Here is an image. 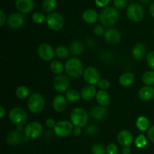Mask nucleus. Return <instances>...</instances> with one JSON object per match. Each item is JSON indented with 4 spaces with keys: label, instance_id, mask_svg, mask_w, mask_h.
<instances>
[{
    "label": "nucleus",
    "instance_id": "f257e3e1",
    "mask_svg": "<svg viewBox=\"0 0 154 154\" xmlns=\"http://www.w3.org/2000/svg\"><path fill=\"white\" fill-rule=\"evenodd\" d=\"M120 18V14L117 8L113 7H107L102 11L99 16V20L102 25L111 26L117 23Z\"/></svg>",
    "mask_w": 154,
    "mask_h": 154
},
{
    "label": "nucleus",
    "instance_id": "f03ea898",
    "mask_svg": "<svg viewBox=\"0 0 154 154\" xmlns=\"http://www.w3.org/2000/svg\"><path fill=\"white\" fill-rule=\"evenodd\" d=\"M65 70L69 77L78 78L84 75V66L82 62L78 58H71L65 65Z\"/></svg>",
    "mask_w": 154,
    "mask_h": 154
},
{
    "label": "nucleus",
    "instance_id": "7ed1b4c3",
    "mask_svg": "<svg viewBox=\"0 0 154 154\" xmlns=\"http://www.w3.org/2000/svg\"><path fill=\"white\" fill-rule=\"evenodd\" d=\"M88 114L82 108H76L71 112L70 120L75 126L81 128L84 127L88 122Z\"/></svg>",
    "mask_w": 154,
    "mask_h": 154
},
{
    "label": "nucleus",
    "instance_id": "20e7f679",
    "mask_svg": "<svg viewBox=\"0 0 154 154\" xmlns=\"http://www.w3.org/2000/svg\"><path fill=\"white\" fill-rule=\"evenodd\" d=\"M45 105V99L39 93H33L29 97L27 106L29 110L33 114H38L42 111Z\"/></svg>",
    "mask_w": 154,
    "mask_h": 154
},
{
    "label": "nucleus",
    "instance_id": "39448f33",
    "mask_svg": "<svg viewBox=\"0 0 154 154\" xmlns=\"http://www.w3.org/2000/svg\"><path fill=\"white\" fill-rule=\"evenodd\" d=\"M9 119L17 126H23L27 120L26 112L25 110L19 107L14 108L9 112Z\"/></svg>",
    "mask_w": 154,
    "mask_h": 154
},
{
    "label": "nucleus",
    "instance_id": "423d86ee",
    "mask_svg": "<svg viewBox=\"0 0 154 154\" xmlns=\"http://www.w3.org/2000/svg\"><path fill=\"white\" fill-rule=\"evenodd\" d=\"M47 25L54 31H60L64 26V19L60 14L54 12L48 14L46 18Z\"/></svg>",
    "mask_w": 154,
    "mask_h": 154
},
{
    "label": "nucleus",
    "instance_id": "0eeeda50",
    "mask_svg": "<svg viewBox=\"0 0 154 154\" xmlns=\"http://www.w3.org/2000/svg\"><path fill=\"white\" fill-rule=\"evenodd\" d=\"M43 127L38 122L33 121L28 123L24 128V134L28 139H35L42 135Z\"/></svg>",
    "mask_w": 154,
    "mask_h": 154
},
{
    "label": "nucleus",
    "instance_id": "6e6552de",
    "mask_svg": "<svg viewBox=\"0 0 154 154\" xmlns=\"http://www.w3.org/2000/svg\"><path fill=\"white\" fill-rule=\"evenodd\" d=\"M144 16V8L138 3H132L128 7L127 17L132 22H139L143 19Z\"/></svg>",
    "mask_w": 154,
    "mask_h": 154
},
{
    "label": "nucleus",
    "instance_id": "1a4fd4ad",
    "mask_svg": "<svg viewBox=\"0 0 154 154\" xmlns=\"http://www.w3.org/2000/svg\"><path fill=\"white\" fill-rule=\"evenodd\" d=\"M54 129L56 135L61 138L67 137L73 132V124L68 120H61L57 122Z\"/></svg>",
    "mask_w": 154,
    "mask_h": 154
},
{
    "label": "nucleus",
    "instance_id": "9d476101",
    "mask_svg": "<svg viewBox=\"0 0 154 154\" xmlns=\"http://www.w3.org/2000/svg\"><path fill=\"white\" fill-rule=\"evenodd\" d=\"M37 52L39 57L42 60H43L44 61L46 62H49L52 60L56 54L52 46H51V45L47 43L41 44L38 48Z\"/></svg>",
    "mask_w": 154,
    "mask_h": 154
},
{
    "label": "nucleus",
    "instance_id": "9b49d317",
    "mask_svg": "<svg viewBox=\"0 0 154 154\" xmlns=\"http://www.w3.org/2000/svg\"><path fill=\"white\" fill-rule=\"evenodd\" d=\"M84 79L89 85H96L98 84L100 80V75L99 72L96 68L90 67L87 68L84 72Z\"/></svg>",
    "mask_w": 154,
    "mask_h": 154
},
{
    "label": "nucleus",
    "instance_id": "f8f14e48",
    "mask_svg": "<svg viewBox=\"0 0 154 154\" xmlns=\"http://www.w3.org/2000/svg\"><path fill=\"white\" fill-rule=\"evenodd\" d=\"M70 87V81L68 77L65 75H59L54 78V87L57 92L63 93L69 90Z\"/></svg>",
    "mask_w": 154,
    "mask_h": 154
},
{
    "label": "nucleus",
    "instance_id": "ddd939ff",
    "mask_svg": "<svg viewBox=\"0 0 154 154\" xmlns=\"http://www.w3.org/2000/svg\"><path fill=\"white\" fill-rule=\"evenodd\" d=\"M25 18L23 15L19 13H13L8 17V24L12 29H19L23 26Z\"/></svg>",
    "mask_w": 154,
    "mask_h": 154
},
{
    "label": "nucleus",
    "instance_id": "4468645a",
    "mask_svg": "<svg viewBox=\"0 0 154 154\" xmlns=\"http://www.w3.org/2000/svg\"><path fill=\"white\" fill-rule=\"evenodd\" d=\"M117 141L123 147H129L133 142V135L129 131L122 130L117 135Z\"/></svg>",
    "mask_w": 154,
    "mask_h": 154
},
{
    "label": "nucleus",
    "instance_id": "2eb2a0df",
    "mask_svg": "<svg viewBox=\"0 0 154 154\" xmlns=\"http://www.w3.org/2000/svg\"><path fill=\"white\" fill-rule=\"evenodd\" d=\"M104 37H105V41L108 44H111V45L119 43L121 40L120 32L115 29H110L107 30L104 34Z\"/></svg>",
    "mask_w": 154,
    "mask_h": 154
},
{
    "label": "nucleus",
    "instance_id": "dca6fc26",
    "mask_svg": "<svg viewBox=\"0 0 154 154\" xmlns=\"http://www.w3.org/2000/svg\"><path fill=\"white\" fill-rule=\"evenodd\" d=\"M16 8L22 13H29L33 10L35 3L33 0H16Z\"/></svg>",
    "mask_w": 154,
    "mask_h": 154
},
{
    "label": "nucleus",
    "instance_id": "f3484780",
    "mask_svg": "<svg viewBox=\"0 0 154 154\" xmlns=\"http://www.w3.org/2000/svg\"><path fill=\"white\" fill-rule=\"evenodd\" d=\"M108 109L105 107L102 106V105L94 106L90 111L92 117L94 120H98V121L103 120L104 119L106 118V117L108 116Z\"/></svg>",
    "mask_w": 154,
    "mask_h": 154
},
{
    "label": "nucleus",
    "instance_id": "a211bd4d",
    "mask_svg": "<svg viewBox=\"0 0 154 154\" xmlns=\"http://www.w3.org/2000/svg\"><path fill=\"white\" fill-rule=\"evenodd\" d=\"M67 106L66 98L63 95H57L53 100V108L57 112H62L65 111Z\"/></svg>",
    "mask_w": 154,
    "mask_h": 154
},
{
    "label": "nucleus",
    "instance_id": "6ab92c4d",
    "mask_svg": "<svg viewBox=\"0 0 154 154\" xmlns=\"http://www.w3.org/2000/svg\"><path fill=\"white\" fill-rule=\"evenodd\" d=\"M154 96V88L151 86H147L143 87L140 89L138 92V97L141 100L144 102L151 100Z\"/></svg>",
    "mask_w": 154,
    "mask_h": 154
},
{
    "label": "nucleus",
    "instance_id": "aec40b11",
    "mask_svg": "<svg viewBox=\"0 0 154 154\" xmlns=\"http://www.w3.org/2000/svg\"><path fill=\"white\" fill-rule=\"evenodd\" d=\"M23 135L20 132L17 131H12L10 132L7 135L6 141L8 144L11 146H17L20 144L23 141Z\"/></svg>",
    "mask_w": 154,
    "mask_h": 154
},
{
    "label": "nucleus",
    "instance_id": "412c9836",
    "mask_svg": "<svg viewBox=\"0 0 154 154\" xmlns=\"http://www.w3.org/2000/svg\"><path fill=\"white\" fill-rule=\"evenodd\" d=\"M96 89L93 85H87L82 88L81 96L84 100L90 101L96 96Z\"/></svg>",
    "mask_w": 154,
    "mask_h": 154
},
{
    "label": "nucleus",
    "instance_id": "4be33fe9",
    "mask_svg": "<svg viewBox=\"0 0 154 154\" xmlns=\"http://www.w3.org/2000/svg\"><path fill=\"white\" fill-rule=\"evenodd\" d=\"M96 101L98 102V103L100 105L104 107L108 106L110 104L111 102V97H110V95L106 90H99L96 93Z\"/></svg>",
    "mask_w": 154,
    "mask_h": 154
},
{
    "label": "nucleus",
    "instance_id": "5701e85b",
    "mask_svg": "<svg viewBox=\"0 0 154 154\" xmlns=\"http://www.w3.org/2000/svg\"><path fill=\"white\" fill-rule=\"evenodd\" d=\"M146 54V47L143 44H137L133 47L132 51V55L135 60H140Z\"/></svg>",
    "mask_w": 154,
    "mask_h": 154
},
{
    "label": "nucleus",
    "instance_id": "b1692460",
    "mask_svg": "<svg viewBox=\"0 0 154 154\" xmlns=\"http://www.w3.org/2000/svg\"><path fill=\"white\" fill-rule=\"evenodd\" d=\"M134 81H135V75L131 72H125L123 75H120L119 78V82L120 85L126 87L132 85L134 83Z\"/></svg>",
    "mask_w": 154,
    "mask_h": 154
},
{
    "label": "nucleus",
    "instance_id": "393cba45",
    "mask_svg": "<svg viewBox=\"0 0 154 154\" xmlns=\"http://www.w3.org/2000/svg\"><path fill=\"white\" fill-rule=\"evenodd\" d=\"M82 17L83 20L87 23H95L97 21L98 14L93 9H88L83 13Z\"/></svg>",
    "mask_w": 154,
    "mask_h": 154
},
{
    "label": "nucleus",
    "instance_id": "a878e982",
    "mask_svg": "<svg viewBox=\"0 0 154 154\" xmlns=\"http://www.w3.org/2000/svg\"><path fill=\"white\" fill-rule=\"evenodd\" d=\"M84 45L78 41H74L70 45V51L75 56H79L84 51Z\"/></svg>",
    "mask_w": 154,
    "mask_h": 154
},
{
    "label": "nucleus",
    "instance_id": "bb28decb",
    "mask_svg": "<svg viewBox=\"0 0 154 154\" xmlns=\"http://www.w3.org/2000/svg\"><path fill=\"white\" fill-rule=\"evenodd\" d=\"M81 97V93H79L78 90H75V89L69 90L67 92H66V99L70 102H78Z\"/></svg>",
    "mask_w": 154,
    "mask_h": 154
},
{
    "label": "nucleus",
    "instance_id": "cd10ccee",
    "mask_svg": "<svg viewBox=\"0 0 154 154\" xmlns=\"http://www.w3.org/2000/svg\"><path fill=\"white\" fill-rule=\"evenodd\" d=\"M136 126L141 132H144L149 127L148 119L144 116H141L138 118L136 121Z\"/></svg>",
    "mask_w": 154,
    "mask_h": 154
},
{
    "label": "nucleus",
    "instance_id": "c85d7f7f",
    "mask_svg": "<svg viewBox=\"0 0 154 154\" xmlns=\"http://www.w3.org/2000/svg\"><path fill=\"white\" fill-rule=\"evenodd\" d=\"M63 69H64V66L61 62L59 61V60L52 61L51 64V70L53 73L58 75H61L62 72H63Z\"/></svg>",
    "mask_w": 154,
    "mask_h": 154
},
{
    "label": "nucleus",
    "instance_id": "c756f323",
    "mask_svg": "<svg viewBox=\"0 0 154 154\" xmlns=\"http://www.w3.org/2000/svg\"><path fill=\"white\" fill-rule=\"evenodd\" d=\"M15 93H16L17 97L21 99H26L27 97L30 96L29 90L28 87H25V86H20V87H17Z\"/></svg>",
    "mask_w": 154,
    "mask_h": 154
},
{
    "label": "nucleus",
    "instance_id": "7c9ffc66",
    "mask_svg": "<svg viewBox=\"0 0 154 154\" xmlns=\"http://www.w3.org/2000/svg\"><path fill=\"white\" fill-rule=\"evenodd\" d=\"M142 81L147 86L154 84V71H147L142 75Z\"/></svg>",
    "mask_w": 154,
    "mask_h": 154
},
{
    "label": "nucleus",
    "instance_id": "2f4dec72",
    "mask_svg": "<svg viewBox=\"0 0 154 154\" xmlns=\"http://www.w3.org/2000/svg\"><path fill=\"white\" fill-rule=\"evenodd\" d=\"M56 6H57L56 0H44L42 2V8L48 13L53 11L56 8Z\"/></svg>",
    "mask_w": 154,
    "mask_h": 154
},
{
    "label": "nucleus",
    "instance_id": "473e14b6",
    "mask_svg": "<svg viewBox=\"0 0 154 154\" xmlns=\"http://www.w3.org/2000/svg\"><path fill=\"white\" fill-rule=\"evenodd\" d=\"M55 54H56V55L57 56V57H58V58L66 59V57L69 56V51L66 47L61 45V46L57 47V49H56V51H55Z\"/></svg>",
    "mask_w": 154,
    "mask_h": 154
},
{
    "label": "nucleus",
    "instance_id": "72a5a7b5",
    "mask_svg": "<svg viewBox=\"0 0 154 154\" xmlns=\"http://www.w3.org/2000/svg\"><path fill=\"white\" fill-rule=\"evenodd\" d=\"M147 138H146L145 135H143V134L138 135L136 138V139H135V145L138 148H143V147H144L147 145Z\"/></svg>",
    "mask_w": 154,
    "mask_h": 154
},
{
    "label": "nucleus",
    "instance_id": "f704fd0d",
    "mask_svg": "<svg viewBox=\"0 0 154 154\" xmlns=\"http://www.w3.org/2000/svg\"><path fill=\"white\" fill-rule=\"evenodd\" d=\"M32 20L35 23L37 24H41L44 22L45 20H46V18L45 15L40 11L35 12V13L33 14L32 15Z\"/></svg>",
    "mask_w": 154,
    "mask_h": 154
},
{
    "label": "nucleus",
    "instance_id": "c9c22d12",
    "mask_svg": "<svg viewBox=\"0 0 154 154\" xmlns=\"http://www.w3.org/2000/svg\"><path fill=\"white\" fill-rule=\"evenodd\" d=\"M92 153L93 154H105L106 149L102 144H96L92 147Z\"/></svg>",
    "mask_w": 154,
    "mask_h": 154
},
{
    "label": "nucleus",
    "instance_id": "e433bc0d",
    "mask_svg": "<svg viewBox=\"0 0 154 154\" xmlns=\"http://www.w3.org/2000/svg\"><path fill=\"white\" fill-rule=\"evenodd\" d=\"M98 132H99L98 127L94 124L89 125V126H87V128H86V132H87V134H88L89 135H95L98 133Z\"/></svg>",
    "mask_w": 154,
    "mask_h": 154
},
{
    "label": "nucleus",
    "instance_id": "4c0bfd02",
    "mask_svg": "<svg viewBox=\"0 0 154 154\" xmlns=\"http://www.w3.org/2000/svg\"><path fill=\"white\" fill-rule=\"evenodd\" d=\"M147 63L149 67L154 71V51H151L147 55Z\"/></svg>",
    "mask_w": 154,
    "mask_h": 154
},
{
    "label": "nucleus",
    "instance_id": "58836bf2",
    "mask_svg": "<svg viewBox=\"0 0 154 154\" xmlns=\"http://www.w3.org/2000/svg\"><path fill=\"white\" fill-rule=\"evenodd\" d=\"M98 85L101 90H106L110 87V82L108 80L105 79V78H102V79L99 80Z\"/></svg>",
    "mask_w": 154,
    "mask_h": 154
},
{
    "label": "nucleus",
    "instance_id": "ea45409f",
    "mask_svg": "<svg viewBox=\"0 0 154 154\" xmlns=\"http://www.w3.org/2000/svg\"><path fill=\"white\" fill-rule=\"evenodd\" d=\"M106 153L108 154H117L118 153V147L114 143L108 144L106 147Z\"/></svg>",
    "mask_w": 154,
    "mask_h": 154
},
{
    "label": "nucleus",
    "instance_id": "a19ab883",
    "mask_svg": "<svg viewBox=\"0 0 154 154\" xmlns=\"http://www.w3.org/2000/svg\"><path fill=\"white\" fill-rule=\"evenodd\" d=\"M114 7L118 9H123L127 5V0H114Z\"/></svg>",
    "mask_w": 154,
    "mask_h": 154
},
{
    "label": "nucleus",
    "instance_id": "79ce46f5",
    "mask_svg": "<svg viewBox=\"0 0 154 154\" xmlns=\"http://www.w3.org/2000/svg\"><path fill=\"white\" fill-rule=\"evenodd\" d=\"M93 32H94V34L97 36H102V35L105 34L103 27H102V26L99 25L96 26L94 27V29H93Z\"/></svg>",
    "mask_w": 154,
    "mask_h": 154
},
{
    "label": "nucleus",
    "instance_id": "37998d69",
    "mask_svg": "<svg viewBox=\"0 0 154 154\" xmlns=\"http://www.w3.org/2000/svg\"><path fill=\"white\" fill-rule=\"evenodd\" d=\"M147 137H148L149 140H150V141L154 143V125L148 129V132H147Z\"/></svg>",
    "mask_w": 154,
    "mask_h": 154
},
{
    "label": "nucleus",
    "instance_id": "c03bdc74",
    "mask_svg": "<svg viewBox=\"0 0 154 154\" xmlns=\"http://www.w3.org/2000/svg\"><path fill=\"white\" fill-rule=\"evenodd\" d=\"M46 123V126H48V128H54L55 127L56 124H57V123L55 122V120H54L53 118L47 119L46 123Z\"/></svg>",
    "mask_w": 154,
    "mask_h": 154
},
{
    "label": "nucleus",
    "instance_id": "a18cd8bd",
    "mask_svg": "<svg viewBox=\"0 0 154 154\" xmlns=\"http://www.w3.org/2000/svg\"><path fill=\"white\" fill-rule=\"evenodd\" d=\"M95 2L99 7H105L109 3L110 0H95Z\"/></svg>",
    "mask_w": 154,
    "mask_h": 154
},
{
    "label": "nucleus",
    "instance_id": "49530a36",
    "mask_svg": "<svg viewBox=\"0 0 154 154\" xmlns=\"http://www.w3.org/2000/svg\"><path fill=\"white\" fill-rule=\"evenodd\" d=\"M6 21V16L2 10L0 11V26H3Z\"/></svg>",
    "mask_w": 154,
    "mask_h": 154
},
{
    "label": "nucleus",
    "instance_id": "de8ad7c7",
    "mask_svg": "<svg viewBox=\"0 0 154 154\" xmlns=\"http://www.w3.org/2000/svg\"><path fill=\"white\" fill-rule=\"evenodd\" d=\"M73 134L75 136H79L81 134V128L78 127V126H75L73 129Z\"/></svg>",
    "mask_w": 154,
    "mask_h": 154
},
{
    "label": "nucleus",
    "instance_id": "09e8293b",
    "mask_svg": "<svg viewBox=\"0 0 154 154\" xmlns=\"http://www.w3.org/2000/svg\"><path fill=\"white\" fill-rule=\"evenodd\" d=\"M131 151L130 149H129V147H123V150H122V154H130Z\"/></svg>",
    "mask_w": 154,
    "mask_h": 154
},
{
    "label": "nucleus",
    "instance_id": "8fccbe9b",
    "mask_svg": "<svg viewBox=\"0 0 154 154\" xmlns=\"http://www.w3.org/2000/svg\"><path fill=\"white\" fill-rule=\"evenodd\" d=\"M149 11H150V13L151 14V16L154 17V2L150 5V8H149Z\"/></svg>",
    "mask_w": 154,
    "mask_h": 154
},
{
    "label": "nucleus",
    "instance_id": "3c124183",
    "mask_svg": "<svg viewBox=\"0 0 154 154\" xmlns=\"http://www.w3.org/2000/svg\"><path fill=\"white\" fill-rule=\"evenodd\" d=\"M5 115V110L2 106H1L0 107V117L3 118Z\"/></svg>",
    "mask_w": 154,
    "mask_h": 154
},
{
    "label": "nucleus",
    "instance_id": "603ef678",
    "mask_svg": "<svg viewBox=\"0 0 154 154\" xmlns=\"http://www.w3.org/2000/svg\"><path fill=\"white\" fill-rule=\"evenodd\" d=\"M17 129L18 132H21L23 129V126H17Z\"/></svg>",
    "mask_w": 154,
    "mask_h": 154
},
{
    "label": "nucleus",
    "instance_id": "864d4df0",
    "mask_svg": "<svg viewBox=\"0 0 154 154\" xmlns=\"http://www.w3.org/2000/svg\"><path fill=\"white\" fill-rule=\"evenodd\" d=\"M141 2H144V3H147L150 1V0H140Z\"/></svg>",
    "mask_w": 154,
    "mask_h": 154
},
{
    "label": "nucleus",
    "instance_id": "5fc2aeb1",
    "mask_svg": "<svg viewBox=\"0 0 154 154\" xmlns=\"http://www.w3.org/2000/svg\"><path fill=\"white\" fill-rule=\"evenodd\" d=\"M153 35H154V31H153Z\"/></svg>",
    "mask_w": 154,
    "mask_h": 154
}]
</instances>
